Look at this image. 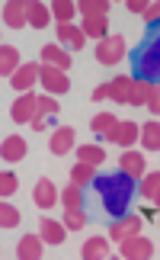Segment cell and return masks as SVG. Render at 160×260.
<instances>
[{
    "label": "cell",
    "mask_w": 160,
    "mask_h": 260,
    "mask_svg": "<svg viewBox=\"0 0 160 260\" xmlns=\"http://www.w3.org/2000/svg\"><path fill=\"white\" fill-rule=\"evenodd\" d=\"M96 189H99V196H103V206H106V212H112V215H125V209H128V199H132V183L135 180L128 177L125 171H118V174H106V177H96L93 180Z\"/></svg>",
    "instance_id": "cell-1"
},
{
    "label": "cell",
    "mask_w": 160,
    "mask_h": 260,
    "mask_svg": "<svg viewBox=\"0 0 160 260\" xmlns=\"http://www.w3.org/2000/svg\"><path fill=\"white\" fill-rule=\"evenodd\" d=\"M160 77V32L138 52V81H157Z\"/></svg>",
    "instance_id": "cell-2"
},
{
    "label": "cell",
    "mask_w": 160,
    "mask_h": 260,
    "mask_svg": "<svg viewBox=\"0 0 160 260\" xmlns=\"http://www.w3.org/2000/svg\"><path fill=\"white\" fill-rule=\"evenodd\" d=\"M141 228H144V215H118L109 225V241H125L132 235H141Z\"/></svg>",
    "instance_id": "cell-3"
},
{
    "label": "cell",
    "mask_w": 160,
    "mask_h": 260,
    "mask_svg": "<svg viewBox=\"0 0 160 260\" xmlns=\"http://www.w3.org/2000/svg\"><path fill=\"white\" fill-rule=\"evenodd\" d=\"M125 58V39L122 36H106L96 45V61L99 64H118Z\"/></svg>",
    "instance_id": "cell-4"
},
{
    "label": "cell",
    "mask_w": 160,
    "mask_h": 260,
    "mask_svg": "<svg viewBox=\"0 0 160 260\" xmlns=\"http://www.w3.org/2000/svg\"><path fill=\"white\" fill-rule=\"evenodd\" d=\"M118 244H122L118 251H122L125 260H147L154 254V241L144 238V235H132V238H125V241H118Z\"/></svg>",
    "instance_id": "cell-5"
},
{
    "label": "cell",
    "mask_w": 160,
    "mask_h": 260,
    "mask_svg": "<svg viewBox=\"0 0 160 260\" xmlns=\"http://www.w3.org/2000/svg\"><path fill=\"white\" fill-rule=\"evenodd\" d=\"M38 84H42L48 90V96H61L71 90V81H67V74L61 71V68H52V64H42V77H38Z\"/></svg>",
    "instance_id": "cell-6"
},
{
    "label": "cell",
    "mask_w": 160,
    "mask_h": 260,
    "mask_svg": "<svg viewBox=\"0 0 160 260\" xmlns=\"http://www.w3.org/2000/svg\"><path fill=\"white\" fill-rule=\"evenodd\" d=\"M35 113H38V96L32 93V90L23 93L13 106H10V119H13V122H32Z\"/></svg>",
    "instance_id": "cell-7"
},
{
    "label": "cell",
    "mask_w": 160,
    "mask_h": 260,
    "mask_svg": "<svg viewBox=\"0 0 160 260\" xmlns=\"http://www.w3.org/2000/svg\"><path fill=\"white\" fill-rule=\"evenodd\" d=\"M103 138H109V145L132 148V145H135V138H141V125H135V122H118L112 132H106Z\"/></svg>",
    "instance_id": "cell-8"
},
{
    "label": "cell",
    "mask_w": 160,
    "mask_h": 260,
    "mask_svg": "<svg viewBox=\"0 0 160 260\" xmlns=\"http://www.w3.org/2000/svg\"><path fill=\"white\" fill-rule=\"evenodd\" d=\"M42 77V64H35V61H29V64H23L19 71L10 77V84H13L16 90H23V93H29L32 90V84Z\"/></svg>",
    "instance_id": "cell-9"
},
{
    "label": "cell",
    "mask_w": 160,
    "mask_h": 260,
    "mask_svg": "<svg viewBox=\"0 0 160 260\" xmlns=\"http://www.w3.org/2000/svg\"><path fill=\"white\" fill-rule=\"evenodd\" d=\"M26 7H29V0H7L4 4V23L10 29H23L29 19H26Z\"/></svg>",
    "instance_id": "cell-10"
},
{
    "label": "cell",
    "mask_w": 160,
    "mask_h": 260,
    "mask_svg": "<svg viewBox=\"0 0 160 260\" xmlns=\"http://www.w3.org/2000/svg\"><path fill=\"white\" fill-rule=\"evenodd\" d=\"M74 128L71 125H61V128H55V132H52V138H48V148H52V154H58V157H61V154H67V151H71V148H74Z\"/></svg>",
    "instance_id": "cell-11"
},
{
    "label": "cell",
    "mask_w": 160,
    "mask_h": 260,
    "mask_svg": "<svg viewBox=\"0 0 160 260\" xmlns=\"http://www.w3.org/2000/svg\"><path fill=\"white\" fill-rule=\"evenodd\" d=\"M38 235H42L45 244H64L67 225L64 222H55V218H42V222H38Z\"/></svg>",
    "instance_id": "cell-12"
},
{
    "label": "cell",
    "mask_w": 160,
    "mask_h": 260,
    "mask_svg": "<svg viewBox=\"0 0 160 260\" xmlns=\"http://www.w3.org/2000/svg\"><path fill=\"white\" fill-rule=\"evenodd\" d=\"M32 203L38 209H55V203H58V186L52 183V180H38L35 189H32Z\"/></svg>",
    "instance_id": "cell-13"
},
{
    "label": "cell",
    "mask_w": 160,
    "mask_h": 260,
    "mask_svg": "<svg viewBox=\"0 0 160 260\" xmlns=\"http://www.w3.org/2000/svg\"><path fill=\"white\" fill-rule=\"evenodd\" d=\"M0 157L4 161H23L26 157V138L23 135H7L0 145Z\"/></svg>",
    "instance_id": "cell-14"
},
{
    "label": "cell",
    "mask_w": 160,
    "mask_h": 260,
    "mask_svg": "<svg viewBox=\"0 0 160 260\" xmlns=\"http://www.w3.org/2000/svg\"><path fill=\"white\" fill-rule=\"evenodd\" d=\"M58 100L55 96H38V113H35V119H32V128L35 132H45V119L48 116H58Z\"/></svg>",
    "instance_id": "cell-15"
},
{
    "label": "cell",
    "mask_w": 160,
    "mask_h": 260,
    "mask_svg": "<svg viewBox=\"0 0 160 260\" xmlns=\"http://www.w3.org/2000/svg\"><path fill=\"white\" fill-rule=\"evenodd\" d=\"M16 257L19 260H38L42 257V235H26L16 244Z\"/></svg>",
    "instance_id": "cell-16"
},
{
    "label": "cell",
    "mask_w": 160,
    "mask_h": 260,
    "mask_svg": "<svg viewBox=\"0 0 160 260\" xmlns=\"http://www.w3.org/2000/svg\"><path fill=\"white\" fill-rule=\"evenodd\" d=\"M19 68H23V64H19V52L13 45H4V48H0V74H4V81H10Z\"/></svg>",
    "instance_id": "cell-17"
},
{
    "label": "cell",
    "mask_w": 160,
    "mask_h": 260,
    "mask_svg": "<svg viewBox=\"0 0 160 260\" xmlns=\"http://www.w3.org/2000/svg\"><path fill=\"white\" fill-rule=\"evenodd\" d=\"M118 171H125L132 180L144 177V157L138 154V151H125L122 157H118Z\"/></svg>",
    "instance_id": "cell-18"
},
{
    "label": "cell",
    "mask_w": 160,
    "mask_h": 260,
    "mask_svg": "<svg viewBox=\"0 0 160 260\" xmlns=\"http://www.w3.org/2000/svg\"><path fill=\"white\" fill-rule=\"evenodd\" d=\"M151 90H154L151 81H138V77H132V90H128V106H147V100H151Z\"/></svg>",
    "instance_id": "cell-19"
},
{
    "label": "cell",
    "mask_w": 160,
    "mask_h": 260,
    "mask_svg": "<svg viewBox=\"0 0 160 260\" xmlns=\"http://www.w3.org/2000/svg\"><path fill=\"white\" fill-rule=\"evenodd\" d=\"M109 87V100L112 103H118V106H128V90H132V77H115V81H109L106 84Z\"/></svg>",
    "instance_id": "cell-20"
},
{
    "label": "cell",
    "mask_w": 160,
    "mask_h": 260,
    "mask_svg": "<svg viewBox=\"0 0 160 260\" xmlns=\"http://www.w3.org/2000/svg\"><path fill=\"white\" fill-rule=\"evenodd\" d=\"M42 64H52V68L67 71V68H71V55H67L64 48H58V45H45L42 48Z\"/></svg>",
    "instance_id": "cell-21"
},
{
    "label": "cell",
    "mask_w": 160,
    "mask_h": 260,
    "mask_svg": "<svg viewBox=\"0 0 160 260\" xmlns=\"http://www.w3.org/2000/svg\"><path fill=\"white\" fill-rule=\"evenodd\" d=\"M80 257H84V260H103V257H109V241H106V238H90V241H84V247H80Z\"/></svg>",
    "instance_id": "cell-22"
},
{
    "label": "cell",
    "mask_w": 160,
    "mask_h": 260,
    "mask_svg": "<svg viewBox=\"0 0 160 260\" xmlns=\"http://www.w3.org/2000/svg\"><path fill=\"white\" fill-rule=\"evenodd\" d=\"M58 39H61V42H67L71 48H84V42H87L84 29H80V26H71V23H58Z\"/></svg>",
    "instance_id": "cell-23"
},
{
    "label": "cell",
    "mask_w": 160,
    "mask_h": 260,
    "mask_svg": "<svg viewBox=\"0 0 160 260\" xmlns=\"http://www.w3.org/2000/svg\"><path fill=\"white\" fill-rule=\"evenodd\" d=\"M26 19H29V26H32V29H45L48 19H52V10H48L45 4H35V0H32V4L26 7Z\"/></svg>",
    "instance_id": "cell-24"
},
{
    "label": "cell",
    "mask_w": 160,
    "mask_h": 260,
    "mask_svg": "<svg viewBox=\"0 0 160 260\" xmlns=\"http://www.w3.org/2000/svg\"><path fill=\"white\" fill-rule=\"evenodd\" d=\"M141 145L147 148V151H160V122L154 119V122L141 125Z\"/></svg>",
    "instance_id": "cell-25"
},
{
    "label": "cell",
    "mask_w": 160,
    "mask_h": 260,
    "mask_svg": "<svg viewBox=\"0 0 160 260\" xmlns=\"http://www.w3.org/2000/svg\"><path fill=\"white\" fill-rule=\"evenodd\" d=\"M80 29H84V36H93V39L103 42L109 23H106V16H90V19H84V26H80Z\"/></svg>",
    "instance_id": "cell-26"
},
{
    "label": "cell",
    "mask_w": 160,
    "mask_h": 260,
    "mask_svg": "<svg viewBox=\"0 0 160 260\" xmlns=\"http://www.w3.org/2000/svg\"><path fill=\"white\" fill-rule=\"evenodd\" d=\"M77 157H80V161H84V164H103L106 161V151H103V148H99V145H80L77 148Z\"/></svg>",
    "instance_id": "cell-27"
},
{
    "label": "cell",
    "mask_w": 160,
    "mask_h": 260,
    "mask_svg": "<svg viewBox=\"0 0 160 260\" xmlns=\"http://www.w3.org/2000/svg\"><path fill=\"white\" fill-rule=\"evenodd\" d=\"M74 13H77V4H74V0H55V4H52V16L58 19V23H71Z\"/></svg>",
    "instance_id": "cell-28"
},
{
    "label": "cell",
    "mask_w": 160,
    "mask_h": 260,
    "mask_svg": "<svg viewBox=\"0 0 160 260\" xmlns=\"http://www.w3.org/2000/svg\"><path fill=\"white\" fill-rule=\"evenodd\" d=\"M77 13H84V19L106 16L109 13V4H106V0H84V4H77Z\"/></svg>",
    "instance_id": "cell-29"
},
{
    "label": "cell",
    "mask_w": 160,
    "mask_h": 260,
    "mask_svg": "<svg viewBox=\"0 0 160 260\" xmlns=\"http://www.w3.org/2000/svg\"><path fill=\"white\" fill-rule=\"evenodd\" d=\"M93 180H96V171H93V164H84V161H77V167L71 171V183L84 186V183H93Z\"/></svg>",
    "instance_id": "cell-30"
},
{
    "label": "cell",
    "mask_w": 160,
    "mask_h": 260,
    "mask_svg": "<svg viewBox=\"0 0 160 260\" xmlns=\"http://www.w3.org/2000/svg\"><path fill=\"white\" fill-rule=\"evenodd\" d=\"M115 125H118V119H115L112 113H99V116H93V122H90V128H93V132H99V135L112 132Z\"/></svg>",
    "instance_id": "cell-31"
},
{
    "label": "cell",
    "mask_w": 160,
    "mask_h": 260,
    "mask_svg": "<svg viewBox=\"0 0 160 260\" xmlns=\"http://www.w3.org/2000/svg\"><path fill=\"white\" fill-rule=\"evenodd\" d=\"M64 225H67V232H84V225H87L84 209H64Z\"/></svg>",
    "instance_id": "cell-32"
},
{
    "label": "cell",
    "mask_w": 160,
    "mask_h": 260,
    "mask_svg": "<svg viewBox=\"0 0 160 260\" xmlns=\"http://www.w3.org/2000/svg\"><path fill=\"white\" fill-rule=\"evenodd\" d=\"M0 225H4V228H16V225H19V212H16V206H10L7 199L0 203Z\"/></svg>",
    "instance_id": "cell-33"
},
{
    "label": "cell",
    "mask_w": 160,
    "mask_h": 260,
    "mask_svg": "<svg viewBox=\"0 0 160 260\" xmlns=\"http://www.w3.org/2000/svg\"><path fill=\"white\" fill-rule=\"evenodd\" d=\"M61 203H64V209H80V186L77 183L61 189Z\"/></svg>",
    "instance_id": "cell-34"
},
{
    "label": "cell",
    "mask_w": 160,
    "mask_h": 260,
    "mask_svg": "<svg viewBox=\"0 0 160 260\" xmlns=\"http://www.w3.org/2000/svg\"><path fill=\"white\" fill-rule=\"evenodd\" d=\"M160 189V171L157 174H144V183H141V196L154 199V193Z\"/></svg>",
    "instance_id": "cell-35"
},
{
    "label": "cell",
    "mask_w": 160,
    "mask_h": 260,
    "mask_svg": "<svg viewBox=\"0 0 160 260\" xmlns=\"http://www.w3.org/2000/svg\"><path fill=\"white\" fill-rule=\"evenodd\" d=\"M16 186H19V180H16V174H0V193H4V199L7 196H13L16 193Z\"/></svg>",
    "instance_id": "cell-36"
},
{
    "label": "cell",
    "mask_w": 160,
    "mask_h": 260,
    "mask_svg": "<svg viewBox=\"0 0 160 260\" xmlns=\"http://www.w3.org/2000/svg\"><path fill=\"white\" fill-rule=\"evenodd\" d=\"M147 109H151L154 116H160V84H154V90H151V100H147Z\"/></svg>",
    "instance_id": "cell-37"
},
{
    "label": "cell",
    "mask_w": 160,
    "mask_h": 260,
    "mask_svg": "<svg viewBox=\"0 0 160 260\" xmlns=\"http://www.w3.org/2000/svg\"><path fill=\"white\" fill-rule=\"evenodd\" d=\"M125 7H128V13H147V7H151V4H147V0H125Z\"/></svg>",
    "instance_id": "cell-38"
},
{
    "label": "cell",
    "mask_w": 160,
    "mask_h": 260,
    "mask_svg": "<svg viewBox=\"0 0 160 260\" xmlns=\"http://www.w3.org/2000/svg\"><path fill=\"white\" fill-rule=\"evenodd\" d=\"M144 19H147V23H157V19H160V4H151V7H147Z\"/></svg>",
    "instance_id": "cell-39"
},
{
    "label": "cell",
    "mask_w": 160,
    "mask_h": 260,
    "mask_svg": "<svg viewBox=\"0 0 160 260\" xmlns=\"http://www.w3.org/2000/svg\"><path fill=\"white\" fill-rule=\"evenodd\" d=\"M154 206L160 209V189H157V193H154Z\"/></svg>",
    "instance_id": "cell-40"
}]
</instances>
